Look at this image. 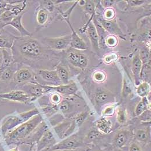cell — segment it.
I'll return each mask as SVG.
<instances>
[{"mask_svg": "<svg viewBox=\"0 0 151 151\" xmlns=\"http://www.w3.org/2000/svg\"><path fill=\"white\" fill-rule=\"evenodd\" d=\"M11 50L14 63L24 64L37 70L45 69L46 65L55 68L57 65L55 60L60 57V53L49 49L32 37H17Z\"/></svg>", "mask_w": 151, "mask_h": 151, "instance_id": "1", "label": "cell"}, {"mask_svg": "<svg viewBox=\"0 0 151 151\" xmlns=\"http://www.w3.org/2000/svg\"><path fill=\"white\" fill-rule=\"evenodd\" d=\"M43 121L40 114H37L25 122L8 132L5 138L8 142H23L31 138L40 124Z\"/></svg>", "mask_w": 151, "mask_h": 151, "instance_id": "2", "label": "cell"}, {"mask_svg": "<svg viewBox=\"0 0 151 151\" xmlns=\"http://www.w3.org/2000/svg\"><path fill=\"white\" fill-rule=\"evenodd\" d=\"M39 114H40L39 110L37 108H35L24 113L9 115L2 120L0 125V132L5 136L13 129Z\"/></svg>", "mask_w": 151, "mask_h": 151, "instance_id": "3", "label": "cell"}, {"mask_svg": "<svg viewBox=\"0 0 151 151\" xmlns=\"http://www.w3.org/2000/svg\"><path fill=\"white\" fill-rule=\"evenodd\" d=\"M84 138L80 133H74L57 142L46 151H68L83 148L85 144Z\"/></svg>", "mask_w": 151, "mask_h": 151, "instance_id": "4", "label": "cell"}, {"mask_svg": "<svg viewBox=\"0 0 151 151\" xmlns=\"http://www.w3.org/2000/svg\"><path fill=\"white\" fill-rule=\"evenodd\" d=\"M34 81H37L36 72H34L32 68L28 66H22L18 67L15 71L12 81L10 84H13L16 87H18Z\"/></svg>", "mask_w": 151, "mask_h": 151, "instance_id": "5", "label": "cell"}, {"mask_svg": "<svg viewBox=\"0 0 151 151\" xmlns=\"http://www.w3.org/2000/svg\"><path fill=\"white\" fill-rule=\"evenodd\" d=\"M70 41L71 36L70 34L55 38L45 37L42 38L40 42L51 50L62 52L70 47Z\"/></svg>", "mask_w": 151, "mask_h": 151, "instance_id": "6", "label": "cell"}, {"mask_svg": "<svg viewBox=\"0 0 151 151\" xmlns=\"http://www.w3.org/2000/svg\"><path fill=\"white\" fill-rule=\"evenodd\" d=\"M0 99L24 104H28L33 101L25 91L22 89H13L6 92H1L0 93Z\"/></svg>", "mask_w": 151, "mask_h": 151, "instance_id": "7", "label": "cell"}, {"mask_svg": "<svg viewBox=\"0 0 151 151\" xmlns=\"http://www.w3.org/2000/svg\"><path fill=\"white\" fill-rule=\"evenodd\" d=\"M98 22L100 23L103 28L107 32L111 34V35L119 37L122 39L125 40L126 35L124 34L121 29L118 25L116 20L114 19L113 20H106L103 17H95Z\"/></svg>", "mask_w": 151, "mask_h": 151, "instance_id": "8", "label": "cell"}, {"mask_svg": "<svg viewBox=\"0 0 151 151\" xmlns=\"http://www.w3.org/2000/svg\"><path fill=\"white\" fill-rule=\"evenodd\" d=\"M44 88H45L46 92H49L50 91H53L56 92L62 96L63 95L66 97H69L76 95L78 91L77 86L75 82L73 81H70L69 83L67 84L60 85L58 86H50L47 85H43Z\"/></svg>", "mask_w": 151, "mask_h": 151, "instance_id": "9", "label": "cell"}, {"mask_svg": "<svg viewBox=\"0 0 151 151\" xmlns=\"http://www.w3.org/2000/svg\"><path fill=\"white\" fill-rule=\"evenodd\" d=\"M114 100L113 94L110 91L103 88L98 89L94 96V101L98 110H101L102 107L106 104L113 103Z\"/></svg>", "mask_w": 151, "mask_h": 151, "instance_id": "10", "label": "cell"}, {"mask_svg": "<svg viewBox=\"0 0 151 151\" xmlns=\"http://www.w3.org/2000/svg\"><path fill=\"white\" fill-rule=\"evenodd\" d=\"M36 74L37 77L47 83V86H58L62 85L61 81L55 70L39 69L37 70Z\"/></svg>", "mask_w": 151, "mask_h": 151, "instance_id": "11", "label": "cell"}, {"mask_svg": "<svg viewBox=\"0 0 151 151\" xmlns=\"http://www.w3.org/2000/svg\"><path fill=\"white\" fill-rule=\"evenodd\" d=\"M55 134L52 130L48 129L42 134L37 142V151H46L57 143Z\"/></svg>", "mask_w": 151, "mask_h": 151, "instance_id": "12", "label": "cell"}, {"mask_svg": "<svg viewBox=\"0 0 151 151\" xmlns=\"http://www.w3.org/2000/svg\"><path fill=\"white\" fill-rule=\"evenodd\" d=\"M21 89L25 92L32 98V101H35L38 98L43 95L46 92L43 84H39L37 81L28 83L21 86Z\"/></svg>", "mask_w": 151, "mask_h": 151, "instance_id": "13", "label": "cell"}, {"mask_svg": "<svg viewBox=\"0 0 151 151\" xmlns=\"http://www.w3.org/2000/svg\"><path fill=\"white\" fill-rule=\"evenodd\" d=\"M81 32H85L86 31L87 32L88 37L91 43L92 47L93 50L96 52L99 51V36L93 22H91L87 24H86L85 26L81 28L80 29Z\"/></svg>", "mask_w": 151, "mask_h": 151, "instance_id": "14", "label": "cell"}, {"mask_svg": "<svg viewBox=\"0 0 151 151\" xmlns=\"http://www.w3.org/2000/svg\"><path fill=\"white\" fill-rule=\"evenodd\" d=\"M55 17L38 5L36 9L35 19L38 28H44L49 24Z\"/></svg>", "mask_w": 151, "mask_h": 151, "instance_id": "15", "label": "cell"}, {"mask_svg": "<svg viewBox=\"0 0 151 151\" xmlns=\"http://www.w3.org/2000/svg\"><path fill=\"white\" fill-rule=\"evenodd\" d=\"M66 23L70 28L72 31V33L70 34L71 41H70V47L77 50H87L88 49V46L86 42L83 40V39H82L78 35L77 32H76L73 26L71 24L70 21H68Z\"/></svg>", "mask_w": 151, "mask_h": 151, "instance_id": "16", "label": "cell"}, {"mask_svg": "<svg viewBox=\"0 0 151 151\" xmlns=\"http://www.w3.org/2000/svg\"><path fill=\"white\" fill-rule=\"evenodd\" d=\"M24 13H22L16 17H14L12 20L8 23H7L5 27L11 26L15 28L20 35V37H32V34L28 31L22 23V17Z\"/></svg>", "mask_w": 151, "mask_h": 151, "instance_id": "17", "label": "cell"}, {"mask_svg": "<svg viewBox=\"0 0 151 151\" xmlns=\"http://www.w3.org/2000/svg\"><path fill=\"white\" fill-rule=\"evenodd\" d=\"M17 37L4 28L0 29V49H11Z\"/></svg>", "mask_w": 151, "mask_h": 151, "instance_id": "18", "label": "cell"}, {"mask_svg": "<svg viewBox=\"0 0 151 151\" xmlns=\"http://www.w3.org/2000/svg\"><path fill=\"white\" fill-rule=\"evenodd\" d=\"M142 67V63L139 58V53H137L134 55L132 62V71L133 75L134 83L136 86H139L141 83L140 75Z\"/></svg>", "mask_w": 151, "mask_h": 151, "instance_id": "19", "label": "cell"}, {"mask_svg": "<svg viewBox=\"0 0 151 151\" xmlns=\"http://www.w3.org/2000/svg\"><path fill=\"white\" fill-rule=\"evenodd\" d=\"M19 63H15L12 66L0 69V81L2 83L10 84L15 71L17 69Z\"/></svg>", "mask_w": 151, "mask_h": 151, "instance_id": "20", "label": "cell"}, {"mask_svg": "<svg viewBox=\"0 0 151 151\" xmlns=\"http://www.w3.org/2000/svg\"><path fill=\"white\" fill-rule=\"evenodd\" d=\"M130 132L126 129L118 131L114 136L113 142L115 147L118 148L124 147L130 137Z\"/></svg>", "mask_w": 151, "mask_h": 151, "instance_id": "21", "label": "cell"}, {"mask_svg": "<svg viewBox=\"0 0 151 151\" xmlns=\"http://www.w3.org/2000/svg\"><path fill=\"white\" fill-rule=\"evenodd\" d=\"M55 70L60 79L62 84L65 85L69 83V72L67 66L62 61L60 62L55 66Z\"/></svg>", "mask_w": 151, "mask_h": 151, "instance_id": "22", "label": "cell"}, {"mask_svg": "<svg viewBox=\"0 0 151 151\" xmlns=\"http://www.w3.org/2000/svg\"><path fill=\"white\" fill-rule=\"evenodd\" d=\"M81 51L69 47L65 51V58L66 61L76 68H79V58Z\"/></svg>", "mask_w": 151, "mask_h": 151, "instance_id": "23", "label": "cell"}, {"mask_svg": "<svg viewBox=\"0 0 151 151\" xmlns=\"http://www.w3.org/2000/svg\"><path fill=\"white\" fill-rule=\"evenodd\" d=\"M97 129L102 134H109L112 132V122L106 117H103L95 122Z\"/></svg>", "mask_w": 151, "mask_h": 151, "instance_id": "24", "label": "cell"}, {"mask_svg": "<svg viewBox=\"0 0 151 151\" xmlns=\"http://www.w3.org/2000/svg\"><path fill=\"white\" fill-rule=\"evenodd\" d=\"M57 106L58 111H60L64 116L67 117H69V115L71 114L74 109V103L73 101L69 98V97H66V98L63 99Z\"/></svg>", "mask_w": 151, "mask_h": 151, "instance_id": "25", "label": "cell"}, {"mask_svg": "<svg viewBox=\"0 0 151 151\" xmlns=\"http://www.w3.org/2000/svg\"><path fill=\"white\" fill-rule=\"evenodd\" d=\"M2 52V60L0 69L9 68L14 65V61L11 49H1Z\"/></svg>", "mask_w": 151, "mask_h": 151, "instance_id": "26", "label": "cell"}, {"mask_svg": "<svg viewBox=\"0 0 151 151\" xmlns=\"http://www.w3.org/2000/svg\"><path fill=\"white\" fill-rule=\"evenodd\" d=\"M147 110H151V101H148L147 97L142 98L141 101L136 106L134 114L136 116H139Z\"/></svg>", "mask_w": 151, "mask_h": 151, "instance_id": "27", "label": "cell"}, {"mask_svg": "<svg viewBox=\"0 0 151 151\" xmlns=\"http://www.w3.org/2000/svg\"><path fill=\"white\" fill-rule=\"evenodd\" d=\"M150 129H137L134 132V136L136 139L140 142H148L151 139V132Z\"/></svg>", "mask_w": 151, "mask_h": 151, "instance_id": "28", "label": "cell"}, {"mask_svg": "<svg viewBox=\"0 0 151 151\" xmlns=\"http://www.w3.org/2000/svg\"><path fill=\"white\" fill-rule=\"evenodd\" d=\"M133 93V86L130 79L126 75L123 78V83L122 88V96L126 98Z\"/></svg>", "mask_w": 151, "mask_h": 151, "instance_id": "29", "label": "cell"}, {"mask_svg": "<svg viewBox=\"0 0 151 151\" xmlns=\"http://www.w3.org/2000/svg\"><path fill=\"white\" fill-rule=\"evenodd\" d=\"M136 92L141 98L147 97L151 93V86L150 83L141 82L136 88Z\"/></svg>", "mask_w": 151, "mask_h": 151, "instance_id": "30", "label": "cell"}, {"mask_svg": "<svg viewBox=\"0 0 151 151\" xmlns=\"http://www.w3.org/2000/svg\"><path fill=\"white\" fill-rule=\"evenodd\" d=\"M84 9L85 12L88 14L90 15V19H89L87 23L86 24L90 23L92 21L93 17L95 16L96 11V6L95 4V1H86V4L84 6Z\"/></svg>", "mask_w": 151, "mask_h": 151, "instance_id": "31", "label": "cell"}, {"mask_svg": "<svg viewBox=\"0 0 151 151\" xmlns=\"http://www.w3.org/2000/svg\"><path fill=\"white\" fill-rule=\"evenodd\" d=\"M116 119L118 124L121 125L125 124L127 121V114L126 109L119 107L116 110Z\"/></svg>", "mask_w": 151, "mask_h": 151, "instance_id": "32", "label": "cell"}, {"mask_svg": "<svg viewBox=\"0 0 151 151\" xmlns=\"http://www.w3.org/2000/svg\"><path fill=\"white\" fill-rule=\"evenodd\" d=\"M37 2L39 3V5H40L41 7L46 9L47 12L53 14L54 11L57 9V5L54 4L53 1H36Z\"/></svg>", "mask_w": 151, "mask_h": 151, "instance_id": "33", "label": "cell"}, {"mask_svg": "<svg viewBox=\"0 0 151 151\" xmlns=\"http://www.w3.org/2000/svg\"><path fill=\"white\" fill-rule=\"evenodd\" d=\"M102 133H101L98 129H92L88 132L87 136L84 138V142L85 144L91 143L95 139L102 136Z\"/></svg>", "mask_w": 151, "mask_h": 151, "instance_id": "34", "label": "cell"}, {"mask_svg": "<svg viewBox=\"0 0 151 151\" xmlns=\"http://www.w3.org/2000/svg\"><path fill=\"white\" fill-rule=\"evenodd\" d=\"M119 105L118 103H113L110 105H107L101 112V115L104 117H109L112 116L116 112V109L117 106Z\"/></svg>", "mask_w": 151, "mask_h": 151, "instance_id": "35", "label": "cell"}, {"mask_svg": "<svg viewBox=\"0 0 151 151\" xmlns=\"http://www.w3.org/2000/svg\"><path fill=\"white\" fill-rule=\"evenodd\" d=\"M139 54L142 65L151 61V52L148 47H142L139 51Z\"/></svg>", "mask_w": 151, "mask_h": 151, "instance_id": "36", "label": "cell"}, {"mask_svg": "<svg viewBox=\"0 0 151 151\" xmlns=\"http://www.w3.org/2000/svg\"><path fill=\"white\" fill-rule=\"evenodd\" d=\"M88 111H83L80 113L77 114L75 116L73 117V121L77 127H80L83 124V123L85 122L86 119L88 118Z\"/></svg>", "mask_w": 151, "mask_h": 151, "instance_id": "37", "label": "cell"}, {"mask_svg": "<svg viewBox=\"0 0 151 151\" xmlns=\"http://www.w3.org/2000/svg\"><path fill=\"white\" fill-rule=\"evenodd\" d=\"M118 43V39L116 36L110 35H108L105 39V45L110 48L115 47Z\"/></svg>", "mask_w": 151, "mask_h": 151, "instance_id": "38", "label": "cell"}, {"mask_svg": "<svg viewBox=\"0 0 151 151\" xmlns=\"http://www.w3.org/2000/svg\"><path fill=\"white\" fill-rule=\"evenodd\" d=\"M92 78L93 81L96 83H103L106 80V75L103 71L98 70L93 73Z\"/></svg>", "mask_w": 151, "mask_h": 151, "instance_id": "39", "label": "cell"}, {"mask_svg": "<svg viewBox=\"0 0 151 151\" xmlns=\"http://www.w3.org/2000/svg\"><path fill=\"white\" fill-rule=\"evenodd\" d=\"M119 58V55L115 52H111L106 54L103 58V61L106 64H110L116 61Z\"/></svg>", "mask_w": 151, "mask_h": 151, "instance_id": "40", "label": "cell"}, {"mask_svg": "<svg viewBox=\"0 0 151 151\" xmlns=\"http://www.w3.org/2000/svg\"><path fill=\"white\" fill-rule=\"evenodd\" d=\"M63 96L60 93L54 92H52L49 97V100L52 105H58L63 100Z\"/></svg>", "mask_w": 151, "mask_h": 151, "instance_id": "41", "label": "cell"}, {"mask_svg": "<svg viewBox=\"0 0 151 151\" xmlns=\"http://www.w3.org/2000/svg\"><path fill=\"white\" fill-rule=\"evenodd\" d=\"M88 58L87 55L81 51L79 58V68L81 69H86L88 66Z\"/></svg>", "mask_w": 151, "mask_h": 151, "instance_id": "42", "label": "cell"}, {"mask_svg": "<svg viewBox=\"0 0 151 151\" xmlns=\"http://www.w3.org/2000/svg\"><path fill=\"white\" fill-rule=\"evenodd\" d=\"M103 18L106 20H113L115 19V15H116V13L115 10L112 8H109L106 9L105 11L103 13Z\"/></svg>", "mask_w": 151, "mask_h": 151, "instance_id": "43", "label": "cell"}, {"mask_svg": "<svg viewBox=\"0 0 151 151\" xmlns=\"http://www.w3.org/2000/svg\"><path fill=\"white\" fill-rule=\"evenodd\" d=\"M151 110H147L139 116V119L143 122H150L151 119Z\"/></svg>", "mask_w": 151, "mask_h": 151, "instance_id": "44", "label": "cell"}, {"mask_svg": "<svg viewBox=\"0 0 151 151\" xmlns=\"http://www.w3.org/2000/svg\"><path fill=\"white\" fill-rule=\"evenodd\" d=\"M127 6L130 7H136L142 5L147 1H125Z\"/></svg>", "mask_w": 151, "mask_h": 151, "instance_id": "45", "label": "cell"}, {"mask_svg": "<svg viewBox=\"0 0 151 151\" xmlns=\"http://www.w3.org/2000/svg\"><path fill=\"white\" fill-rule=\"evenodd\" d=\"M101 3V5L103 6V8L107 9L109 8H111V6L114 5L115 3L116 2V1H111V0H107V1H99Z\"/></svg>", "mask_w": 151, "mask_h": 151, "instance_id": "46", "label": "cell"}, {"mask_svg": "<svg viewBox=\"0 0 151 151\" xmlns=\"http://www.w3.org/2000/svg\"><path fill=\"white\" fill-rule=\"evenodd\" d=\"M129 151H142V150L137 143L133 142L129 146Z\"/></svg>", "mask_w": 151, "mask_h": 151, "instance_id": "47", "label": "cell"}, {"mask_svg": "<svg viewBox=\"0 0 151 151\" xmlns=\"http://www.w3.org/2000/svg\"><path fill=\"white\" fill-rule=\"evenodd\" d=\"M10 84H6L4 83H2V81H0V91H2L3 90H5V89L8 88L9 87ZM1 93V92H0Z\"/></svg>", "mask_w": 151, "mask_h": 151, "instance_id": "48", "label": "cell"}, {"mask_svg": "<svg viewBox=\"0 0 151 151\" xmlns=\"http://www.w3.org/2000/svg\"><path fill=\"white\" fill-rule=\"evenodd\" d=\"M89 151H104L102 150L99 147L96 145H92V147L90 148Z\"/></svg>", "mask_w": 151, "mask_h": 151, "instance_id": "49", "label": "cell"}, {"mask_svg": "<svg viewBox=\"0 0 151 151\" xmlns=\"http://www.w3.org/2000/svg\"><path fill=\"white\" fill-rule=\"evenodd\" d=\"M90 150V148H78V149H76V150H68V151H89Z\"/></svg>", "mask_w": 151, "mask_h": 151, "instance_id": "50", "label": "cell"}, {"mask_svg": "<svg viewBox=\"0 0 151 151\" xmlns=\"http://www.w3.org/2000/svg\"><path fill=\"white\" fill-rule=\"evenodd\" d=\"M86 1L85 0H80V1H77V3L78 4V5L81 6H83L84 7L85 4H86Z\"/></svg>", "mask_w": 151, "mask_h": 151, "instance_id": "51", "label": "cell"}, {"mask_svg": "<svg viewBox=\"0 0 151 151\" xmlns=\"http://www.w3.org/2000/svg\"><path fill=\"white\" fill-rule=\"evenodd\" d=\"M2 52L1 49H0V66L2 63Z\"/></svg>", "mask_w": 151, "mask_h": 151, "instance_id": "52", "label": "cell"}, {"mask_svg": "<svg viewBox=\"0 0 151 151\" xmlns=\"http://www.w3.org/2000/svg\"><path fill=\"white\" fill-rule=\"evenodd\" d=\"M5 27V24L4 23H2L1 20H0V29L4 28Z\"/></svg>", "mask_w": 151, "mask_h": 151, "instance_id": "53", "label": "cell"}, {"mask_svg": "<svg viewBox=\"0 0 151 151\" xmlns=\"http://www.w3.org/2000/svg\"><path fill=\"white\" fill-rule=\"evenodd\" d=\"M4 11H5L4 9H0V17H1V14L3 13V12H4Z\"/></svg>", "mask_w": 151, "mask_h": 151, "instance_id": "54", "label": "cell"}, {"mask_svg": "<svg viewBox=\"0 0 151 151\" xmlns=\"http://www.w3.org/2000/svg\"><path fill=\"white\" fill-rule=\"evenodd\" d=\"M10 151H19V150H18V148L16 147L15 148H13V149L11 150Z\"/></svg>", "mask_w": 151, "mask_h": 151, "instance_id": "55", "label": "cell"}]
</instances>
